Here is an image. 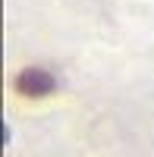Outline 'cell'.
Masks as SVG:
<instances>
[{"instance_id":"obj_1","label":"cell","mask_w":154,"mask_h":157,"mask_svg":"<svg viewBox=\"0 0 154 157\" xmlns=\"http://www.w3.org/2000/svg\"><path fill=\"white\" fill-rule=\"evenodd\" d=\"M16 91L25 98H44V94H54L57 91V78L50 75L47 69H38V66H29L16 75Z\"/></svg>"}]
</instances>
